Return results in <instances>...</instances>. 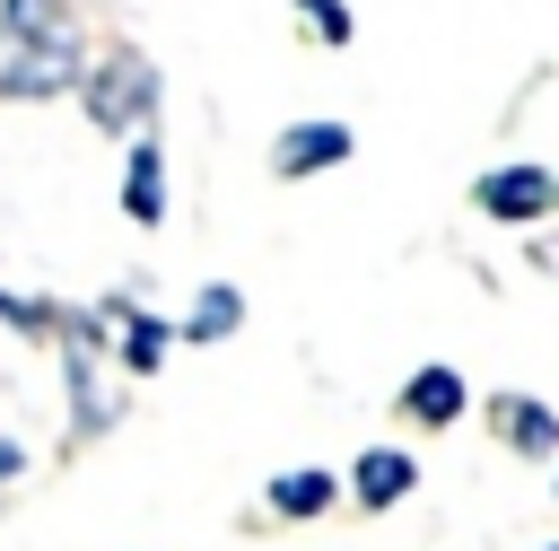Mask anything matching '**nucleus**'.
Instances as JSON below:
<instances>
[{
    "instance_id": "obj_14",
    "label": "nucleus",
    "mask_w": 559,
    "mask_h": 551,
    "mask_svg": "<svg viewBox=\"0 0 559 551\" xmlns=\"http://www.w3.org/2000/svg\"><path fill=\"white\" fill-rule=\"evenodd\" d=\"M297 17H306V35L323 44V52H349L358 44V17H349V0H288Z\"/></svg>"
},
{
    "instance_id": "obj_13",
    "label": "nucleus",
    "mask_w": 559,
    "mask_h": 551,
    "mask_svg": "<svg viewBox=\"0 0 559 551\" xmlns=\"http://www.w3.org/2000/svg\"><path fill=\"white\" fill-rule=\"evenodd\" d=\"M61 35H79V9L70 0H0V52L61 44Z\"/></svg>"
},
{
    "instance_id": "obj_16",
    "label": "nucleus",
    "mask_w": 559,
    "mask_h": 551,
    "mask_svg": "<svg viewBox=\"0 0 559 551\" xmlns=\"http://www.w3.org/2000/svg\"><path fill=\"white\" fill-rule=\"evenodd\" d=\"M26 472H35V446H26V437H0V490L26 481Z\"/></svg>"
},
{
    "instance_id": "obj_15",
    "label": "nucleus",
    "mask_w": 559,
    "mask_h": 551,
    "mask_svg": "<svg viewBox=\"0 0 559 551\" xmlns=\"http://www.w3.org/2000/svg\"><path fill=\"white\" fill-rule=\"evenodd\" d=\"M0 324L9 332H61V297H9L0 289Z\"/></svg>"
},
{
    "instance_id": "obj_1",
    "label": "nucleus",
    "mask_w": 559,
    "mask_h": 551,
    "mask_svg": "<svg viewBox=\"0 0 559 551\" xmlns=\"http://www.w3.org/2000/svg\"><path fill=\"white\" fill-rule=\"evenodd\" d=\"M157 105H166L157 61H148L140 44H96V61H87V79H79V114H87L105 140H140V131L157 122Z\"/></svg>"
},
{
    "instance_id": "obj_4",
    "label": "nucleus",
    "mask_w": 559,
    "mask_h": 551,
    "mask_svg": "<svg viewBox=\"0 0 559 551\" xmlns=\"http://www.w3.org/2000/svg\"><path fill=\"white\" fill-rule=\"evenodd\" d=\"M96 44L87 35H61V44H26V52H0V96H79Z\"/></svg>"
},
{
    "instance_id": "obj_17",
    "label": "nucleus",
    "mask_w": 559,
    "mask_h": 551,
    "mask_svg": "<svg viewBox=\"0 0 559 551\" xmlns=\"http://www.w3.org/2000/svg\"><path fill=\"white\" fill-rule=\"evenodd\" d=\"M542 551H559V542H542Z\"/></svg>"
},
{
    "instance_id": "obj_10",
    "label": "nucleus",
    "mask_w": 559,
    "mask_h": 551,
    "mask_svg": "<svg viewBox=\"0 0 559 551\" xmlns=\"http://www.w3.org/2000/svg\"><path fill=\"white\" fill-rule=\"evenodd\" d=\"M175 332H183L192 350L236 341V332H245V289H236V280H201V289H192V306L175 315Z\"/></svg>"
},
{
    "instance_id": "obj_8",
    "label": "nucleus",
    "mask_w": 559,
    "mask_h": 551,
    "mask_svg": "<svg viewBox=\"0 0 559 551\" xmlns=\"http://www.w3.org/2000/svg\"><path fill=\"white\" fill-rule=\"evenodd\" d=\"M341 490H349V481H341L332 464H288V472H271V481H262V507H271L280 525H314V516H332V507H341Z\"/></svg>"
},
{
    "instance_id": "obj_9",
    "label": "nucleus",
    "mask_w": 559,
    "mask_h": 551,
    "mask_svg": "<svg viewBox=\"0 0 559 551\" xmlns=\"http://www.w3.org/2000/svg\"><path fill=\"white\" fill-rule=\"evenodd\" d=\"M166 175H175V166H166V149L140 131V140H131V157H122V219H131V227H166V201H175V192H166Z\"/></svg>"
},
{
    "instance_id": "obj_2",
    "label": "nucleus",
    "mask_w": 559,
    "mask_h": 551,
    "mask_svg": "<svg viewBox=\"0 0 559 551\" xmlns=\"http://www.w3.org/2000/svg\"><path fill=\"white\" fill-rule=\"evenodd\" d=\"M472 210L489 227H533V219H559V175L533 166V157H507V166H480L472 175Z\"/></svg>"
},
{
    "instance_id": "obj_7",
    "label": "nucleus",
    "mask_w": 559,
    "mask_h": 551,
    "mask_svg": "<svg viewBox=\"0 0 559 551\" xmlns=\"http://www.w3.org/2000/svg\"><path fill=\"white\" fill-rule=\"evenodd\" d=\"M411 490H419V455H411V446H358V464H349L358 516H384V507H402Z\"/></svg>"
},
{
    "instance_id": "obj_6",
    "label": "nucleus",
    "mask_w": 559,
    "mask_h": 551,
    "mask_svg": "<svg viewBox=\"0 0 559 551\" xmlns=\"http://www.w3.org/2000/svg\"><path fill=\"white\" fill-rule=\"evenodd\" d=\"M105 315H114V367H122V376H157L166 350L183 341L175 315H148V306H131V297H105Z\"/></svg>"
},
{
    "instance_id": "obj_5",
    "label": "nucleus",
    "mask_w": 559,
    "mask_h": 551,
    "mask_svg": "<svg viewBox=\"0 0 559 551\" xmlns=\"http://www.w3.org/2000/svg\"><path fill=\"white\" fill-rule=\"evenodd\" d=\"M463 411H472V385H463V367H445V359L411 367L402 394H393V420H402V429H454Z\"/></svg>"
},
{
    "instance_id": "obj_3",
    "label": "nucleus",
    "mask_w": 559,
    "mask_h": 551,
    "mask_svg": "<svg viewBox=\"0 0 559 551\" xmlns=\"http://www.w3.org/2000/svg\"><path fill=\"white\" fill-rule=\"evenodd\" d=\"M349 157H358V131H349L341 114H297V122L271 131V175H280V184L332 175V166H349Z\"/></svg>"
},
{
    "instance_id": "obj_12",
    "label": "nucleus",
    "mask_w": 559,
    "mask_h": 551,
    "mask_svg": "<svg viewBox=\"0 0 559 551\" xmlns=\"http://www.w3.org/2000/svg\"><path fill=\"white\" fill-rule=\"evenodd\" d=\"M61 350H70V341H61ZM61 376H70V429H79V437H96V429H114V420H122V402H114V385H105L96 350H70V359H61Z\"/></svg>"
},
{
    "instance_id": "obj_11",
    "label": "nucleus",
    "mask_w": 559,
    "mask_h": 551,
    "mask_svg": "<svg viewBox=\"0 0 559 551\" xmlns=\"http://www.w3.org/2000/svg\"><path fill=\"white\" fill-rule=\"evenodd\" d=\"M489 420H498V446H515L524 464L559 455V411H550L542 394H498V402H489Z\"/></svg>"
}]
</instances>
